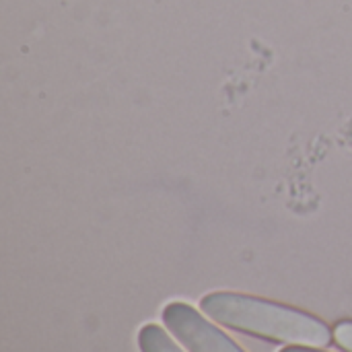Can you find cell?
<instances>
[{"label":"cell","instance_id":"cell-1","mask_svg":"<svg viewBox=\"0 0 352 352\" xmlns=\"http://www.w3.org/2000/svg\"><path fill=\"white\" fill-rule=\"evenodd\" d=\"M200 309L214 324L274 344L326 349L334 342L332 328L314 314L245 293H208Z\"/></svg>","mask_w":352,"mask_h":352},{"label":"cell","instance_id":"cell-2","mask_svg":"<svg viewBox=\"0 0 352 352\" xmlns=\"http://www.w3.org/2000/svg\"><path fill=\"white\" fill-rule=\"evenodd\" d=\"M161 320L167 332L190 352H245L229 334L217 328L196 307L173 301L163 307Z\"/></svg>","mask_w":352,"mask_h":352},{"label":"cell","instance_id":"cell-3","mask_svg":"<svg viewBox=\"0 0 352 352\" xmlns=\"http://www.w3.org/2000/svg\"><path fill=\"white\" fill-rule=\"evenodd\" d=\"M138 349L140 352H190L179 346L173 336L157 324H146L138 332Z\"/></svg>","mask_w":352,"mask_h":352},{"label":"cell","instance_id":"cell-4","mask_svg":"<svg viewBox=\"0 0 352 352\" xmlns=\"http://www.w3.org/2000/svg\"><path fill=\"white\" fill-rule=\"evenodd\" d=\"M334 342L344 352H352V320H342L334 328Z\"/></svg>","mask_w":352,"mask_h":352},{"label":"cell","instance_id":"cell-5","mask_svg":"<svg viewBox=\"0 0 352 352\" xmlns=\"http://www.w3.org/2000/svg\"><path fill=\"white\" fill-rule=\"evenodd\" d=\"M278 352H328L324 349H311V346H285L283 351Z\"/></svg>","mask_w":352,"mask_h":352}]
</instances>
